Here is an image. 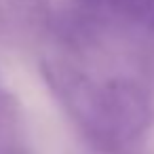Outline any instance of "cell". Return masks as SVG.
Wrapping results in <instances>:
<instances>
[{
	"label": "cell",
	"mask_w": 154,
	"mask_h": 154,
	"mask_svg": "<svg viewBox=\"0 0 154 154\" xmlns=\"http://www.w3.org/2000/svg\"><path fill=\"white\" fill-rule=\"evenodd\" d=\"M152 120V95L141 82L127 76L108 78L101 82L97 120L87 141L97 150L118 152L143 137Z\"/></svg>",
	"instance_id": "obj_1"
},
{
	"label": "cell",
	"mask_w": 154,
	"mask_h": 154,
	"mask_svg": "<svg viewBox=\"0 0 154 154\" xmlns=\"http://www.w3.org/2000/svg\"><path fill=\"white\" fill-rule=\"evenodd\" d=\"M40 74L57 103L78 127L85 139L91 137L97 120L101 82L91 78L85 70L61 59H42Z\"/></svg>",
	"instance_id": "obj_2"
},
{
	"label": "cell",
	"mask_w": 154,
	"mask_h": 154,
	"mask_svg": "<svg viewBox=\"0 0 154 154\" xmlns=\"http://www.w3.org/2000/svg\"><path fill=\"white\" fill-rule=\"evenodd\" d=\"M78 13L91 21H125L154 32V0H74Z\"/></svg>",
	"instance_id": "obj_3"
},
{
	"label": "cell",
	"mask_w": 154,
	"mask_h": 154,
	"mask_svg": "<svg viewBox=\"0 0 154 154\" xmlns=\"http://www.w3.org/2000/svg\"><path fill=\"white\" fill-rule=\"evenodd\" d=\"M51 0H0V32L36 36L49 28Z\"/></svg>",
	"instance_id": "obj_4"
},
{
	"label": "cell",
	"mask_w": 154,
	"mask_h": 154,
	"mask_svg": "<svg viewBox=\"0 0 154 154\" xmlns=\"http://www.w3.org/2000/svg\"><path fill=\"white\" fill-rule=\"evenodd\" d=\"M0 93H2V89H0Z\"/></svg>",
	"instance_id": "obj_5"
}]
</instances>
